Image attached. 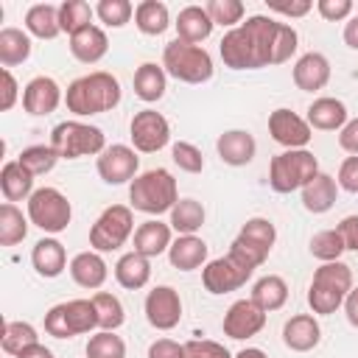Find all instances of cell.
<instances>
[{
  "label": "cell",
  "mask_w": 358,
  "mask_h": 358,
  "mask_svg": "<svg viewBox=\"0 0 358 358\" xmlns=\"http://www.w3.org/2000/svg\"><path fill=\"white\" fill-rule=\"evenodd\" d=\"M64 103H67V112H73L78 117L112 112L120 103V81L103 70L87 73L67 87Z\"/></svg>",
  "instance_id": "cell-1"
},
{
  "label": "cell",
  "mask_w": 358,
  "mask_h": 358,
  "mask_svg": "<svg viewBox=\"0 0 358 358\" xmlns=\"http://www.w3.org/2000/svg\"><path fill=\"white\" fill-rule=\"evenodd\" d=\"M350 291H352L350 266L341 263V260L322 263L313 271V280H310V288H308V305H310L313 313L327 316V313H336L344 305Z\"/></svg>",
  "instance_id": "cell-2"
},
{
  "label": "cell",
  "mask_w": 358,
  "mask_h": 358,
  "mask_svg": "<svg viewBox=\"0 0 358 358\" xmlns=\"http://www.w3.org/2000/svg\"><path fill=\"white\" fill-rule=\"evenodd\" d=\"M129 199H131V207L140 210V213H145V215L171 213L173 204L179 201L176 179L165 168H151V171L140 173L129 185Z\"/></svg>",
  "instance_id": "cell-3"
},
{
  "label": "cell",
  "mask_w": 358,
  "mask_h": 358,
  "mask_svg": "<svg viewBox=\"0 0 358 358\" xmlns=\"http://www.w3.org/2000/svg\"><path fill=\"white\" fill-rule=\"evenodd\" d=\"M162 67L171 78L182 84H204L213 78V56L201 45H187L173 39L162 50Z\"/></svg>",
  "instance_id": "cell-4"
},
{
  "label": "cell",
  "mask_w": 358,
  "mask_h": 358,
  "mask_svg": "<svg viewBox=\"0 0 358 358\" xmlns=\"http://www.w3.org/2000/svg\"><path fill=\"white\" fill-rule=\"evenodd\" d=\"M319 176V159L308 148L282 151L268 165V185L274 193H294L302 190L310 179Z\"/></svg>",
  "instance_id": "cell-5"
},
{
  "label": "cell",
  "mask_w": 358,
  "mask_h": 358,
  "mask_svg": "<svg viewBox=\"0 0 358 358\" xmlns=\"http://www.w3.org/2000/svg\"><path fill=\"white\" fill-rule=\"evenodd\" d=\"M50 145L62 159H78V157L101 154L106 148V137L98 126L81 120H62L50 131Z\"/></svg>",
  "instance_id": "cell-6"
},
{
  "label": "cell",
  "mask_w": 358,
  "mask_h": 358,
  "mask_svg": "<svg viewBox=\"0 0 358 358\" xmlns=\"http://www.w3.org/2000/svg\"><path fill=\"white\" fill-rule=\"evenodd\" d=\"M274 241H277L274 224H271L268 218H263V215H255V218H249V221L241 227L238 238H235L232 246H229V255L238 257L241 263H246L249 268H257V266L266 263V257H268Z\"/></svg>",
  "instance_id": "cell-7"
},
{
  "label": "cell",
  "mask_w": 358,
  "mask_h": 358,
  "mask_svg": "<svg viewBox=\"0 0 358 358\" xmlns=\"http://www.w3.org/2000/svg\"><path fill=\"white\" fill-rule=\"evenodd\" d=\"M70 218H73V204L56 187H39L28 199V221L42 232H50V235L64 232Z\"/></svg>",
  "instance_id": "cell-8"
},
{
  "label": "cell",
  "mask_w": 358,
  "mask_h": 358,
  "mask_svg": "<svg viewBox=\"0 0 358 358\" xmlns=\"http://www.w3.org/2000/svg\"><path fill=\"white\" fill-rule=\"evenodd\" d=\"M134 232V215H131V207L126 204H112L106 207L98 221L92 224L90 229V246L95 252H115L120 249Z\"/></svg>",
  "instance_id": "cell-9"
},
{
  "label": "cell",
  "mask_w": 358,
  "mask_h": 358,
  "mask_svg": "<svg viewBox=\"0 0 358 358\" xmlns=\"http://www.w3.org/2000/svg\"><path fill=\"white\" fill-rule=\"evenodd\" d=\"M129 137H131L134 151H140V154H154V151H159V148L168 145V140H171V126H168V120H165L162 112H157V109H143V112H137V115L131 117V123H129Z\"/></svg>",
  "instance_id": "cell-10"
},
{
  "label": "cell",
  "mask_w": 358,
  "mask_h": 358,
  "mask_svg": "<svg viewBox=\"0 0 358 358\" xmlns=\"http://www.w3.org/2000/svg\"><path fill=\"white\" fill-rule=\"evenodd\" d=\"M252 271L255 268H249L246 263H241L238 257H232L227 252L224 257H215L201 268V282L210 294H229V291H238L241 285H246Z\"/></svg>",
  "instance_id": "cell-11"
},
{
  "label": "cell",
  "mask_w": 358,
  "mask_h": 358,
  "mask_svg": "<svg viewBox=\"0 0 358 358\" xmlns=\"http://www.w3.org/2000/svg\"><path fill=\"white\" fill-rule=\"evenodd\" d=\"M268 134L285 151H294V148H308V143L313 137V129L308 126L305 117H299L296 112L280 106V109H274L268 115Z\"/></svg>",
  "instance_id": "cell-12"
},
{
  "label": "cell",
  "mask_w": 358,
  "mask_h": 358,
  "mask_svg": "<svg viewBox=\"0 0 358 358\" xmlns=\"http://www.w3.org/2000/svg\"><path fill=\"white\" fill-rule=\"evenodd\" d=\"M98 176L106 185H123V182H134L137 179V168H140V157L134 154V148L129 145H106L98 154Z\"/></svg>",
  "instance_id": "cell-13"
},
{
  "label": "cell",
  "mask_w": 358,
  "mask_h": 358,
  "mask_svg": "<svg viewBox=\"0 0 358 358\" xmlns=\"http://www.w3.org/2000/svg\"><path fill=\"white\" fill-rule=\"evenodd\" d=\"M145 319L157 330H173L182 322V296L171 285H157L145 296Z\"/></svg>",
  "instance_id": "cell-14"
},
{
  "label": "cell",
  "mask_w": 358,
  "mask_h": 358,
  "mask_svg": "<svg viewBox=\"0 0 358 358\" xmlns=\"http://www.w3.org/2000/svg\"><path fill=\"white\" fill-rule=\"evenodd\" d=\"M243 34L249 36L252 53H255V70L274 64V42H277V31L280 22L266 17V14H252L246 22H241Z\"/></svg>",
  "instance_id": "cell-15"
},
{
  "label": "cell",
  "mask_w": 358,
  "mask_h": 358,
  "mask_svg": "<svg viewBox=\"0 0 358 358\" xmlns=\"http://www.w3.org/2000/svg\"><path fill=\"white\" fill-rule=\"evenodd\" d=\"M224 336L227 338H235V341H243V338H252L257 336L263 327H266V313L252 302V299H238L229 305V310L224 313Z\"/></svg>",
  "instance_id": "cell-16"
},
{
  "label": "cell",
  "mask_w": 358,
  "mask_h": 358,
  "mask_svg": "<svg viewBox=\"0 0 358 358\" xmlns=\"http://www.w3.org/2000/svg\"><path fill=\"white\" fill-rule=\"evenodd\" d=\"M59 103H62V90L50 76H36L22 90V109L34 117L56 112Z\"/></svg>",
  "instance_id": "cell-17"
},
{
  "label": "cell",
  "mask_w": 358,
  "mask_h": 358,
  "mask_svg": "<svg viewBox=\"0 0 358 358\" xmlns=\"http://www.w3.org/2000/svg\"><path fill=\"white\" fill-rule=\"evenodd\" d=\"M215 151H218L221 162H227L232 168H241V165H249L255 159L257 143H255L252 131H246V129H229V131H224L215 140Z\"/></svg>",
  "instance_id": "cell-18"
},
{
  "label": "cell",
  "mask_w": 358,
  "mask_h": 358,
  "mask_svg": "<svg viewBox=\"0 0 358 358\" xmlns=\"http://www.w3.org/2000/svg\"><path fill=\"white\" fill-rule=\"evenodd\" d=\"M322 341V327L313 313H296L282 324V344L294 352H310Z\"/></svg>",
  "instance_id": "cell-19"
},
{
  "label": "cell",
  "mask_w": 358,
  "mask_h": 358,
  "mask_svg": "<svg viewBox=\"0 0 358 358\" xmlns=\"http://www.w3.org/2000/svg\"><path fill=\"white\" fill-rule=\"evenodd\" d=\"M330 81V62L324 53H305L296 59L294 64V84L305 92H316V90H324Z\"/></svg>",
  "instance_id": "cell-20"
},
{
  "label": "cell",
  "mask_w": 358,
  "mask_h": 358,
  "mask_svg": "<svg viewBox=\"0 0 358 358\" xmlns=\"http://www.w3.org/2000/svg\"><path fill=\"white\" fill-rule=\"evenodd\" d=\"M171 243H173V229H171V224H162L159 218L143 221L134 229V252L145 255L148 260L159 257L162 252H168Z\"/></svg>",
  "instance_id": "cell-21"
},
{
  "label": "cell",
  "mask_w": 358,
  "mask_h": 358,
  "mask_svg": "<svg viewBox=\"0 0 358 358\" xmlns=\"http://www.w3.org/2000/svg\"><path fill=\"white\" fill-rule=\"evenodd\" d=\"M106 260L101 257V252L90 249V252H78L73 260H70V277L76 285L81 288H90V291H98L103 282H106Z\"/></svg>",
  "instance_id": "cell-22"
},
{
  "label": "cell",
  "mask_w": 358,
  "mask_h": 358,
  "mask_svg": "<svg viewBox=\"0 0 358 358\" xmlns=\"http://www.w3.org/2000/svg\"><path fill=\"white\" fill-rule=\"evenodd\" d=\"M31 263H34V268H36L39 277L53 280V277H59V274L67 268V252H64L62 241H56V238H42V241H36L34 249H31Z\"/></svg>",
  "instance_id": "cell-23"
},
{
  "label": "cell",
  "mask_w": 358,
  "mask_h": 358,
  "mask_svg": "<svg viewBox=\"0 0 358 358\" xmlns=\"http://www.w3.org/2000/svg\"><path fill=\"white\" fill-rule=\"evenodd\" d=\"M305 120H308L310 129H319V131H336V129L341 131L347 126V106H344V101L324 95V98H316L308 106Z\"/></svg>",
  "instance_id": "cell-24"
},
{
  "label": "cell",
  "mask_w": 358,
  "mask_h": 358,
  "mask_svg": "<svg viewBox=\"0 0 358 358\" xmlns=\"http://www.w3.org/2000/svg\"><path fill=\"white\" fill-rule=\"evenodd\" d=\"M173 25H176V39L187 45H199L213 34V20L204 6H185Z\"/></svg>",
  "instance_id": "cell-25"
},
{
  "label": "cell",
  "mask_w": 358,
  "mask_h": 358,
  "mask_svg": "<svg viewBox=\"0 0 358 358\" xmlns=\"http://www.w3.org/2000/svg\"><path fill=\"white\" fill-rule=\"evenodd\" d=\"M109 50V39H106V31L98 28V25H87L84 31L73 34L70 36V53L81 62V64H95L106 56Z\"/></svg>",
  "instance_id": "cell-26"
},
{
  "label": "cell",
  "mask_w": 358,
  "mask_h": 358,
  "mask_svg": "<svg viewBox=\"0 0 358 358\" xmlns=\"http://www.w3.org/2000/svg\"><path fill=\"white\" fill-rule=\"evenodd\" d=\"M34 173L28 168L20 165V159H11L0 168V193L6 196V201H28L34 196Z\"/></svg>",
  "instance_id": "cell-27"
},
{
  "label": "cell",
  "mask_w": 358,
  "mask_h": 358,
  "mask_svg": "<svg viewBox=\"0 0 358 358\" xmlns=\"http://www.w3.org/2000/svg\"><path fill=\"white\" fill-rule=\"evenodd\" d=\"M218 50H221V59L229 70H255V53H252L249 36L243 34L241 25L224 34Z\"/></svg>",
  "instance_id": "cell-28"
},
{
  "label": "cell",
  "mask_w": 358,
  "mask_h": 358,
  "mask_svg": "<svg viewBox=\"0 0 358 358\" xmlns=\"http://www.w3.org/2000/svg\"><path fill=\"white\" fill-rule=\"evenodd\" d=\"M131 84H134V95H137L140 101L157 103V101L165 95V90H168V73H165L162 64L145 62V64H140V67L134 70Z\"/></svg>",
  "instance_id": "cell-29"
},
{
  "label": "cell",
  "mask_w": 358,
  "mask_h": 358,
  "mask_svg": "<svg viewBox=\"0 0 358 358\" xmlns=\"http://www.w3.org/2000/svg\"><path fill=\"white\" fill-rule=\"evenodd\" d=\"M336 199H338V182H336L333 176L322 173V171H319L316 179H310V182L302 187V207H305L308 213H313V215L327 213V210L336 204Z\"/></svg>",
  "instance_id": "cell-30"
},
{
  "label": "cell",
  "mask_w": 358,
  "mask_h": 358,
  "mask_svg": "<svg viewBox=\"0 0 358 358\" xmlns=\"http://www.w3.org/2000/svg\"><path fill=\"white\" fill-rule=\"evenodd\" d=\"M168 260L179 271H193L207 263V243L196 235H179L168 249Z\"/></svg>",
  "instance_id": "cell-31"
},
{
  "label": "cell",
  "mask_w": 358,
  "mask_h": 358,
  "mask_svg": "<svg viewBox=\"0 0 358 358\" xmlns=\"http://www.w3.org/2000/svg\"><path fill=\"white\" fill-rule=\"evenodd\" d=\"M115 280H117V285L120 288H126V291H140L148 280H151V263H148V257L145 255H140V252H126L117 263H115Z\"/></svg>",
  "instance_id": "cell-32"
},
{
  "label": "cell",
  "mask_w": 358,
  "mask_h": 358,
  "mask_svg": "<svg viewBox=\"0 0 358 358\" xmlns=\"http://www.w3.org/2000/svg\"><path fill=\"white\" fill-rule=\"evenodd\" d=\"M263 313H271V310H280L285 302H288V282L280 277V274H266L255 282L252 288V296H249Z\"/></svg>",
  "instance_id": "cell-33"
},
{
  "label": "cell",
  "mask_w": 358,
  "mask_h": 358,
  "mask_svg": "<svg viewBox=\"0 0 358 358\" xmlns=\"http://www.w3.org/2000/svg\"><path fill=\"white\" fill-rule=\"evenodd\" d=\"M25 31L36 39H56L62 34L59 25V6L50 3H36L25 11Z\"/></svg>",
  "instance_id": "cell-34"
},
{
  "label": "cell",
  "mask_w": 358,
  "mask_h": 358,
  "mask_svg": "<svg viewBox=\"0 0 358 358\" xmlns=\"http://www.w3.org/2000/svg\"><path fill=\"white\" fill-rule=\"evenodd\" d=\"M31 56V34L22 28H3L0 31V64L3 70L28 62Z\"/></svg>",
  "instance_id": "cell-35"
},
{
  "label": "cell",
  "mask_w": 358,
  "mask_h": 358,
  "mask_svg": "<svg viewBox=\"0 0 358 358\" xmlns=\"http://www.w3.org/2000/svg\"><path fill=\"white\" fill-rule=\"evenodd\" d=\"M134 25L145 36H159L171 25V11L159 0H143L134 6Z\"/></svg>",
  "instance_id": "cell-36"
},
{
  "label": "cell",
  "mask_w": 358,
  "mask_h": 358,
  "mask_svg": "<svg viewBox=\"0 0 358 358\" xmlns=\"http://www.w3.org/2000/svg\"><path fill=\"white\" fill-rule=\"evenodd\" d=\"M204 204L196 201V199H179L171 210V229H176L179 235H196L201 227H204Z\"/></svg>",
  "instance_id": "cell-37"
},
{
  "label": "cell",
  "mask_w": 358,
  "mask_h": 358,
  "mask_svg": "<svg viewBox=\"0 0 358 358\" xmlns=\"http://www.w3.org/2000/svg\"><path fill=\"white\" fill-rule=\"evenodd\" d=\"M28 235V218L11 201L0 204V246H17Z\"/></svg>",
  "instance_id": "cell-38"
},
{
  "label": "cell",
  "mask_w": 358,
  "mask_h": 358,
  "mask_svg": "<svg viewBox=\"0 0 358 358\" xmlns=\"http://www.w3.org/2000/svg\"><path fill=\"white\" fill-rule=\"evenodd\" d=\"M39 336H36V327L28 324V322H3V330H0V347L6 355H20L25 347L36 344Z\"/></svg>",
  "instance_id": "cell-39"
},
{
  "label": "cell",
  "mask_w": 358,
  "mask_h": 358,
  "mask_svg": "<svg viewBox=\"0 0 358 358\" xmlns=\"http://www.w3.org/2000/svg\"><path fill=\"white\" fill-rule=\"evenodd\" d=\"M92 14L95 8H90V3L84 0H64L59 6V25H62V34H78L84 31L87 25H92Z\"/></svg>",
  "instance_id": "cell-40"
},
{
  "label": "cell",
  "mask_w": 358,
  "mask_h": 358,
  "mask_svg": "<svg viewBox=\"0 0 358 358\" xmlns=\"http://www.w3.org/2000/svg\"><path fill=\"white\" fill-rule=\"evenodd\" d=\"M92 305L98 310V327L101 330H117L123 322H126V310H123V302L109 294V291H98L92 296Z\"/></svg>",
  "instance_id": "cell-41"
},
{
  "label": "cell",
  "mask_w": 358,
  "mask_h": 358,
  "mask_svg": "<svg viewBox=\"0 0 358 358\" xmlns=\"http://www.w3.org/2000/svg\"><path fill=\"white\" fill-rule=\"evenodd\" d=\"M64 308H67V324H70L73 336L92 333L98 327V310H95L92 299H70V302H64Z\"/></svg>",
  "instance_id": "cell-42"
},
{
  "label": "cell",
  "mask_w": 358,
  "mask_h": 358,
  "mask_svg": "<svg viewBox=\"0 0 358 358\" xmlns=\"http://www.w3.org/2000/svg\"><path fill=\"white\" fill-rule=\"evenodd\" d=\"M17 159H20V165H22V168H28L34 176H42V173H50V171H53V165H56L62 157L53 151V145H50V143H48V145L42 143V145H28V148H22Z\"/></svg>",
  "instance_id": "cell-43"
},
{
  "label": "cell",
  "mask_w": 358,
  "mask_h": 358,
  "mask_svg": "<svg viewBox=\"0 0 358 358\" xmlns=\"http://www.w3.org/2000/svg\"><path fill=\"white\" fill-rule=\"evenodd\" d=\"M87 358H126V341L115 330H101L87 341Z\"/></svg>",
  "instance_id": "cell-44"
},
{
  "label": "cell",
  "mask_w": 358,
  "mask_h": 358,
  "mask_svg": "<svg viewBox=\"0 0 358 358\" xmlns=\"http://www.w3.org/2000/svg\"><path fill=\"white\" fill-rule=\"evenodd\" d=\"M344 249H347V246H344V238H341L338 229H322V232H316V235L310 238V255H313L316 260H322V263L338 260Z\"/></svg>",
  "instance_id": "cell-45"
},
{
  "label": "cell",
  "mask_w": 358,
  "mask_h": 358,
  "mask_svg": "<svg viewBox=\"0 0 358 358\" xmlns=\"http://www.w3.org/2000/svg\"><path fill=\"white\" fill-rule=\"evenodd\" d=\"M204 8H207V14H210L213 25H224V28H229V31H232V25H238V22L243 20V14H246V6H243L241 0H210Z\"/></svg>",
  "instance_id": "cell-46"
},
{
  "label": "cell",
  "mask_w": 358,
  "mask_h": 358,
  "mask_svg": "<svg viewBox=\"0 0 358 358\" xmlns=\"http://www.w3.org/2000/svg\"><path fill=\"white\" fill-rule=\"evenodd\" d=\"M134 14V6L129 0H101L95 6V17L109 28H123Z\"/></svg>",
  "instance_id": "cell-47"
},
{
  "label": "cell",
  "mask_w": 358,
  "mask_h": 358,
  "mask_svg": "<svg viewBox=\"0 0 358 358\" xmlns=\"http://www.w3.org/2000/svg\"><path fill=\"white\" fill-rule=\"evenodd\" d=\"M171 159L185 173H201L204 171V154L199 151V145H193L187 140H179V143L171 145Z\"/></svg>",
  "instance_id": "cell-48"
},
{
  "label": "cell",
  "mask_w": 358,
  "mask_h": 358,
  "mask_svg": "<svg viewBox=\"0 0 358 358\" xmlns=\"http://www.w3.org/2000/svg\"><path fill=\"white\" fill-rule=\"evenodd\" d=\"M185 358H235L229 350L210 338H190L185 341Z\"/></svg>",
  "instance_id": "cell-49"
},
{
  "label": "cell",
  "mask_w": 358,
  "mask_h": 358,
  "mask_svg": "<svg viewBox=\"0 0 358 358\" xmlns=\"http://www.w3.org/2000/svg\"><path fill=\"white\" fill-rule=\"evenodd\" d=\"M296 45H299V36L291 25L280 22V31H277V42H274V64H282L288 62L294 53H296Z\"/></svg>",
  "instance_id": "cell-50"
},
{
  "label": "cell",
  "mask_w": 358,
  "mask_h": 358,
  "mask_svg": "<svg viewBox=\"0 0 358 358\" xmlns=\"http://www.w3.org/2000/svg\"><path fill=\"white\" fill-rule=\"evenodd\" d=\"M45 333L53 336V338H73L70 324H67V308H64V302L62 305H53L45 313Z\"/></svg>",
  "instance_id": "cell-51"
},
{
  "label": "cell",
  "mask_w": 358,
  "mask_h": 358,
  "mask_svg": "<svg viewBox=\"0 0 358 358\" xmlns=\"http://www.w3.org/2000/svg\"><path fill=\"white\" fill-rule=\"evenodd\" d=\"M316 11L327 22H338V20H347L352 14V0H319L316 3Z\"/></svg>",
  "instance_id": "cell-52"
},
{
  "label": "cell",
  "mask_w": 358,
  "mask_h": 358,
  "mask_svg": "<svg viewBox=\"0 0 358 358\" xmlns=\"http://www.w3.org/2000/svg\"><path fill=\"white\" fill-rule=\"evenodd\" d=\"M313 8L310 0H268V11L274 14H282V17H305L308 11Z\"/></svg>",
  "instance_id": "cell-53"
},
{
  "label": "cell",
  "mask_w": 358,
  "mask_h": 358,
  "mask_svg": "<svg viewBox=\"0 0 358 358\" xmlns=\"http://www.w3.org/2000/svg\"><path fill=\"white\" fill-rule=\"evenodd\" d=\"M17 95H20L17 78L11 76V70H0V109L8 112L17 103Z\"/></svg>",
  "instance_id": "cell-54"
},
{
  "label": "cell",
  "mask_w": 358,
  "mask_h": 358,
  "mask_svg": "<svg viewBox=\"0 0 358 358\" xmlns=\"http://www.w3.org/2000/svg\"><path fill=\"white\" fill-rule=\"evenodd\" d=\"M338 187L347 193H358V157H347L338 168Z\"/></svg>",
  "instance_id": "cell-55"
},
{
  "label": "cell",
  "mask_w": 358,
  "mask_h": 358,
  "mask_svg": "<svg viewBox=\"0 0 358 358\" xmlns=\"http://www.w3.org/2000/svg\"><path fill=\"white\" fill-rule=\"evenodd\" d=\"M148 358H185V344L173 338H157L148 347Z\"/></svg>",
  "instance_id": "cell-56"
},
{
  "label": "cell",
  "mask_w": 358,
  "mask_h": 358,
  "mask_svg": "<svg viewBox=\"0 0 358 358\" xmlns=\"http://www.w3.org/2000/svg\"><path fill=\"white\" fill-rule=\"evenodd\" d=\"M338 145H341L347 154L358 157V117L347 120V126L338 131Z\"/></svg>",
  "instance_id": "cell-57"
},
{
  "label": "cell",
  "mask_w": 358,
  "mask_h": 358,
  "mask_svg": "<svg viewBox=\"0 0 358 358\" xmlns=\"http://www.w3.org/2000/svg\"><path fill=\"white\" fill-rule=\"evenodd\" d=\"M336 229L341 232L344 246L352 249V252H358V215H347V218H341V224H338Z\"/></svg>",
  "instance_id": "cell-58"
},
{
  "label": "cell",
  "mask_w": 358,
  "mask_h": 358,
  "mask_svg": "<svg viewBox=\"0 0 358 358\" xmlns=\"http://www.w3.org/2000/svg\"><path fill=\"white\" fill-rule=\"evenodd\" d=\"M344 313H347V322L352 327H358V288H352L344 299Z\"/></svg>",
  "instance_id": "cell-59"
},
{
  "label": "cell",
  "mask_w": 358,
  "mask_h": 358,
  "mask_svg": "<svg viewBox=\"0 0 358 358\" xmlns=\"http://www.w3.org/2000/svg\"><path fill=\"white\" fill-rule=\"evenodd\" d=\"M17 358H53V352H50L45 344H39V341H36V344L25 347V350H22Z\"/></svg>",
  "instance_id": "cell-60"
},
{
  "label": "cell",
  "mask_w": 358,
  "mask_h": 358,
  "mask_svg": "<svg viewBox=\"0 0 358 358\" xmlns=\"http://www.w3.org/2000/svg\"><path fill=\"white\" fill-rule=\"evenodd\" d=\"M344 42H347L352 50H358V14L344 25Z\"/></svg>",
  "instance_id": "cell-61"
},
{
  "label": "cell",
  "mask_w": 358,
  "mask_h": 358,
  "mask_svg": "<svg viewBox=\"0 0 358 358\" xmlns=\"http://www.w3.org/2000/svg\"><path fill=\"white\" fill-rule=\"evenodd\" d=\"M235 358H268L263 350H257V347H246V350H241Z\"/></svg>",
  "instance_id": "cell-62"
}]
</instances>
